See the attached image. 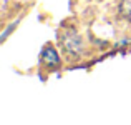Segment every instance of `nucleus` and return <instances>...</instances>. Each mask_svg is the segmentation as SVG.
Instances as JSON below:
<instances>
[{
	"label": "nucleus",
	"instance_id": "f03ea898",
	"mask_svg": "<svg viewBox=\"0 0 131 125\" xmlns=\"http://www.w3.org/2000/svg\"><path fill=\"white\" fill-rule=\"evenodd\" d=\"M42 62L48 67H53V65H58L60 64V58H58V53L51 45H47L42 52Z\"/></svg>",
	"mask_w": 131,
	"mask_h": 125
},
{
	"label": "nucleus",
	"instance_id": "7ed1b4c3",
	"mask_svg": "<svg viewBox=\"0 0 131 125\" xmlns=\"http://www.w3.org/2000/svg\"><path fill=\"white\" fill-rule=\"evenodd\" d=\"M119 13L125 20L131 23V0H121L119 2Z\"/></svg>",
	"mask_w": 131,
	"mask_h": 125
},
{
	"label": "nucleus",
	"instance_id": "f257e3e1",
	"mask_svg": "<svg viewBox=\"0 0 131 125\" xmlns=\"http://www.w3.org/2000/svg\"><path fill=\"white\" fill-rule=\"evenodd\" d=\"M63 47L67 48L70 53H78V52L81 50V39L77 35V33H68V35H65L63 39Z\"/></svg>",
	"mask_w": 131,
	"mask_h": 125
}]
</instances>
